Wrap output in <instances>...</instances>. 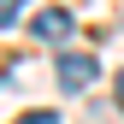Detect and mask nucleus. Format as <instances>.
<instances>
[{
    "mask_svg": "<svg viewBox=\"0 0 124 124\" xmlns=\"http://www.w3.org/2000/svg\"><path fill=\"white\" fill-rule=\"evenodd\" d=\"M18 124H59V118H53V112H47V106H36V112H24V118H18Z\"/></svg>",
    "mask_w": 124,
    "mask_h": 124,
    "instance_id": "nucleus-4",
    "label": "nucleus"
},
{
    "mask_svg": "<svg viewBox=\"0 0 124 124\" xmlns=\"http://www.w3.org/2000/svg\"><path fill=\"white\" fill-rule=\"evenodd\" d=\"M24 6H30V0H0V30H6L12 18H18V12H24Z\"/></svg>",
    "mask_w": 124,
    "mask_h": 124,
    "instance_id": "nucleus-3",
    "label": "nucleus"
},
{
    "mask_svg": "<svg viewBox=\"0 0 124 124\" xmlns=\"http://www.w3.org/2000/svg\"><path fill=\"white\" fill-rule=\"evenodd\" d=\"M95 83V53H59V89H89Z\"/></svg>",
    "mask_w": 124,
    "mask_h": 124,
    "instance_id": "nucleus-1",
    "label": "nucleus"
},
{
    "mask_svg": "<svg viewBox=\"0 0 124 124\" xmlns=\"http://www.w3.org/2000/svg\"><path fill=\"white\" fill-rule=\"evenodd\" d=\"M118 112H124V71H118Z\"/></svg>",
    "mask_w": 124,
    "mask_h": 124,
    "instance_id": "nucleus-5",
    "label": "nucleus"
},
{
    "mask_svg": "<svg viewBox=\"0 0 124 124\" xmlns=\"http://www.w3.org/2000/svg\"><path fill=\"white\" fill-rule=\"evenodd\" d=\"M30 36H36V41H65V36H71V12H65V6L36 12V18H30Z\"/></svg>",
    "mask_w": 124,
    "mask_h": 124,
    "instance_id": "nucleus-2",
    "label": "nucleus"
}]
</instances>
